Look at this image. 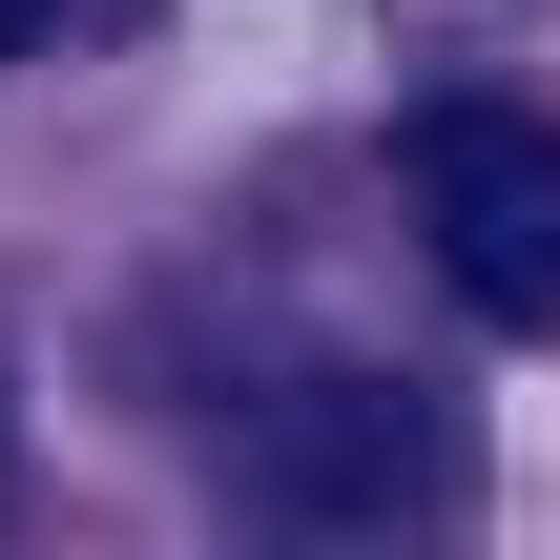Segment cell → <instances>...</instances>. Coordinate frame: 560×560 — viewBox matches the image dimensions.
Here are the masks:
<instances>
[{
  "instance_id": "obj_1",
  "label": "cell",
  "mask_w": 560,
  "mask_h": 560,
  "mask_svg": "<svg viewBox=\"0 0 560 560\" xmlns=\"http://www.w3.org/2000/svg\"><path fill=\"white\" fill-rule=\"evenodd\" d=\"M208 457H229V499L249 520H291V540H436L457 499H478V436H457V395H416V374H249L229 416H208Z\"/></svg>"
},
{
  "instance_id": "obj_2",
  "label": "cell",
  "mask_w": 560,
  "mask_h": 560,
  "mask_svg": "<svg viewBox=\"0 0 560 560\" xmlns=\"http://www.w3.org/2000/svg\"><path fill=\"white\" fill-rule=\"evenodd\" d=\"M395 187H416V249L478 332H560V125L540 104H416L395 125Z\"/></svg>"
},
{
  "instance_id": "obj_3",
  "label": "cell",
  "mask_w": 560,
  "mask_h": 560,
  "mask_svg": "<svg viewBox=\"0 0 560 560\" xmlns=\"http://www.w3.org/2000/svg\"><path fill=\"white\" fill-rule=\"evenodd\" d=\"M42 42H62V0H0V62H42Z\"/></svg>"
},
{
  "instance_id": "obj_4",
  "label": "cell",
  "mask_w": 560,
  "mask_h": 560,
  "mask_svg": "<svg viewBox=\"0 0 560 560\" xmlns=\"http://www.w3.org/2000/svg\"><path fill=\"white\" fill-rule=\"evenodd\" d=\"M0 457H21V374H0Z\"/></svg>"
}]
</instances>
